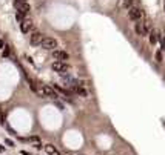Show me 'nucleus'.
<instances>
[{"mask_svg": "<svg viewBox=\"0 0 165 155\" xmlns=\"http://www.w3.org/2000/svg\"><path fill=\"white\" fill-rule=\"evenodd\" d=\"M52 69L56 71L57 74H60V75H63V77H70L68 75V71H70V66L66 61H52Z\"/></svg>", "mask_w": 165, "mask_h": 155, "instance_id": "1", "label": "nucleus"}, {"mask_svg": "<svg viewBox=\"0 0 165 155\" xmlns=\"http://www.w3.org/2000/svg\"><path fill=\"white\" fill-rule=\"evenodd\" d=\"M40 46H42L45 51H56V48H57V40H56V38H52V37H45Z\"/></svg>", "mask_w": 165, "mask_h": 155, "instance_id": "2", "label": "nucleus"}, {"mask_svg": "<svg viewBox=\"0 0 165 155\" xmlns=\"http://www.w3.org/2000/svg\"><path fill=\"white\" fill-rule=\"evenodd\" d=\"M128 17L134 22H139L140 19H144V9H140V8H137V6L131 8V9H128Z\"/></svg>", "mask_w": 165, "mask_h": 155, "instance_id": "3", "label": "nucleus"}, {"mask_svg": "<svg viewBox=\"0 0 165 155\" xmlns=\"http://www.w3.org/2000/svg\"><path fill=\"white\" fill-rule=\"evenodd\" d=\"M43 34L42 32H39V31H34L33 35H31V38H29V43L33 46H39V45H42V42H43Z\"/></svg>", "mask_w": 165, "mask_h": 155, "instance_id": "4", "label": "nucleus"}, {"mask_svg": "<svg viewBox=\"0 0 165 155\" xmlns=\"http://www.w3.org/2000/svg\"><path fill=\"white\" fill-rule=\"evenodd\" d=\"M14 6H16L17 12H19V14H22V16L29 14V11H31V6H29V3H28V2H23V3H14Z\"/></svg>", "mask_w": 165, "mask_h": 155, "instance_id": "5", "label": "nucleus"}, {"mask_svg": "<svg viewBox=\"0 0 165 155\" xmlns=\"http://www.w3.org/2000/svg\"><path fill=\"white\" fill-rule=\"evenodd\" d=\"M42 89H43V92H45V97H50V98H52V100L59 98V92H57L54 88H51V86H48V85H43Z\"/></svg>", "mask_w": 165, "mask_h": 155, "instance_id": "6", "label": "nucleus"}, {"mask_svg": "<svg viewBox=\"0 0 165 155\" xmlns=\"http://www.w3.org/2000/svg\"><path fill=\"white\" fill-rule=\"evenodd\" d=\"M52 57H54L57 61H66V60H70L68 52H66V51H62V49H56V51H52Z\"/></svg>", "mask_w": 165, "mask_h": 155, "instance_id": "7", "label": "nucleus"}, {"mask_svg": "<svg viewBox=\"0 0 165 155\" xmlns=\"http://www.w3.org/2000/svg\"><path fill=\"white\" fill-rule=\"evenodd\" d=\"M33 28H34V23H33V20H31V19H25L20 23V31L23 34H28L29 31H33Z\"/></svg>", "mask_w": 165, "mask_h": 155, "instance_id": "8", "label": "nucleus"}, {"mask_svg": "<svg viewBox=\"0 0 165 155\" xmlns=\"http://www.w3.org/2000/svg\"><path fill=\"white\" fill-rule=\"evenodd\" d=\"M134 29L139 35H147V26H145V23H142V22H136Z\"/></svg>", "mask_w": 165, "mask_h": 155, "instance_id": "9", "label": "nucleus"}, {"mask_svg": "<svg viewBox=\"0 0 165 155\" xmlns=\"http://www.w3.org/2000/svg\"><path fill=\"white\" fill-rule=\"evenodd\" d=\"M45 150H46L48 155H62L59 150L56 149V146H52V144H46L45 146Z\"/></svg>", "mask_w": 165, "mask_h": 155, "instance_id": "10", "label": "nucleus"}, {"mask_svg": "<svg viewBox=\"0 0 165 155\" xmlns=\"http://www.w3.org/2000/svg\"><path fill=\"white\" fill-rule=\"evenodd\" d=\"M159 40H160V35L156 32V31H151V32H150V43H151V45H156Z\"/></svg>", "mask_w": 165, "mask_h": 155, "instance_id": "11", "label": "nucleus"}, {"mask_svg": "<svg viewBox=\"0 0 165 155\" xmlns=\"http://www.w3.org/2000/svg\"><path fill=\"white\" fill-rule=\"evenodd\" d=\"M137 3H139V0H125V2H123V6L131 9V8H136Z\"/></svg>", "mask_w": 165, "mask_h": 155, "instance_id": "12", "label": "nucleus"}, {"mask_svg": "<svg viewBox=\"0 0 165 155\" xmlns=\"http://www.w3.org/2000/svg\"><path fill=\"white\" fill-rule=\"evenodd\" d=\"M28 141H31V143H34L35 146H39V144H40V138H39V137H29V138H28ZM35 146H34V148H35Z\"/></svg>", "mask_w": 165, "mask_h": 155, "instance_id": "13", "label": "nucleus"}, {"mask_svg": "<svg viewBox=\"0 0 165 155\" xmlns=\"http://www.w3.org/2000/svg\"><path fill=\"white\" fill-rule=\"evenodd\" d=\"M156 61H159V63L162 61V52H160V51L156 52Z\"/></svg>", "mask_w": 165, "mask_h": 155, "instance_id": "14", "label": "nucleus"}, {"mask_svg": "<svg viewBox=\"0 0 165 155\" xmlns=\"http://www.w3.org/2000/svg\"><path fill=\"white\" fill-rule=\"evenodd\" d=\"M3 57H10V46H5V49H3Z\"/></svg>", "mask_w": 165, "mask_h": 155, "instance_id": "15", "label": "nucleus"}, {"mask_svg": "<svg viewBox=\"0 0 165 155\" xmlns=\"http://www.w3.org/2000/svg\"><path fill=\"white\" fill-rule=\"evenodd\" d=\"M5 143H6L8 146H11V148H12V146H14V143H12V141H11L10 138H6V140H5Z\"/></svg>", "mask_w": 165, "mask_h": 155, "instance_id": "16", "label": "nucleus"}, {"mask_svg": "<svg viewBox=\"0 0 165 155\" xmlns=\"http://www.w3.org/2000/svg\"><path fill=\"white\" fill-rule=\"evenodd\" d=\"M160 43H162V49L165 51V38H162V37H160V40H159Z\"/></svg>", "mask_w": 165, "mask_h": 155, "instance_id": "17", "label": "nucleus"}, {"mask_svg": "<svg viewBox=\"0 0 165 155\" xmlns=\"http://www.w3.org/2000/svg\"><path fill=\"white\" fill-rule=\"evenodd\" d=\"M23 2H28V0H16L14 3H23Z\"/></svg>", "mask_w": 165, "mask_h": 155, "instance_id": "18", "label": "nucleus"}, {"mask_svg": "<svg viewBox=\"0 0 165 155\" xmlns=\"http://www.w3.org/2000/svg\"><path fill=\"white\" fill-rule=\"evenodd\" d=\"M22 155H31V154H28L26 150H22Z\"/></svg>", "mask_w": 165, "mask_h": 155, "instance_id": "19", "label": "nucleus"}, {"mask_svg": "<svg viewBox=\"0 0 165 155\" xmlns=\"http://www.w3.org/2000/svg\"><path fill=\"white\" fill-rule=\"evenodd\" d=\"M3 150H5V148H2V146H0V152H3Z\"/></svg>", "mask_w": 165, "mask_h": 155, "instance_id": "20", "label": "nucleus"}]
</instances>
